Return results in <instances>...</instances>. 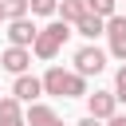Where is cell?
<instances>
[{
	"instance_id": "cell-1",
	"label": "cell",
	"mask_w": 126,
	"mask_h": 126,
	"mask_svg": "<svg viewBox=\"0 0 126 126\" xmlns=\"http://www.w3.org/2000/svg\"><path fill=\"white\" fill-rule=\"evenodd\" d=\"M39 83H43V94H55V98H83L87 94V79L75 71H63V67H47V75Z\"/></svg>"
},
{
	"instance_id": "cell-2",
	"label": "cell",
	"mask_w": 126,
	"mask_h": 126,
	"mask_svg": "<svg viewBox=\"0 0 126 126\" xmlns=\"http://www.w3.org/2000/svg\"><path fill=\"white\" fill-rule=\"evenodd\" d=\"M67 35H71V24H63V20H55V24L39 28V32H35V39H32V55H35V59H55V55H59V47L67 43Z\"/></svg>"
},
{
	"instance_id": "cell-3",
	"label": "cell",
	"mask_w": 126,
	"mask_h": 126,
	"mask_svg": "<svg viewBox=\"0 0 126 126\" xmlns=\"http://www.w3.org/2000/svg\"><path fill=\"white\" fill-rule=\"evenodd\" d=\"M102 67H106V51H102V47L87 43V47H79V51H75V75L91 79V75H98Z\"/></svg>"
},
{
	"instance_id": "cell-4",
	"label": "cell",
	"mask_w": 126,
	"mask_h": 126,
	"mask_svg": "<svg viewBox=\"0 0 126 126\" xmlns=\"http://www.w3.org/2000/svg\"><path fill=\"white\" fill-rule=\"evenodd\" d=\"M102 35L110 39V55L126 63V16H118V12L106 16V20H102Z\"/></svg>"
},
{
	"instance_id": "cell-5",
	"label": "cell",
	"mask_w": 126,
	"mask_h": 126,
	"mask_svg": "<svg viewBox=\"0 0 126 126\" xmlns=\"http://www.w3.org/2000/svg\"><path fill=\"white\" fill-rule=\"evenodd\" d=\"M0 67L12 71V75H24V71L32 67V47H16V43H8L4 55H0Z\"/></svg>"
},
{
	"instance_id": "cell-6",
	"label": "cell",
	"mask_w": 126,
	"mask_h": 126,
	"mask_svg": "<svg viewBox=\"0 0 126 126\" xmlns=\"http://www.w3.org/2000/svg\"><path fill=\"white\" fill-rule=\"evenodd\" d=\"M83 98H87V114H94V118H102V122L118 110L114 91H94V94H83Z\"/></svg>"
},
{
	"instance_id": "cell-7",
	"label": "cell",
	"mask_w": 126,
	"mask_h": 126,
	"mask_svg": "<svg viewBox=\"0 0 126 126\" xmlns=\"http://www.w3.org/2000/svg\"><path fill=\"white\" fill-rule=\"evenodd\" d=\"M35 32H39V28H35L28 16H20V20H8V43H16V47H32Z\"/></svg>"
},
{
	"instance_id": "cell-8",
	"label": "cell",
	"mask_w": 126,
	"mask_h": 126,
	"mask_svg": "<svg viewBox=\"0 0 126 126\" xmlns=\"http://www.w3.org/2000/svg\"><path fill=\"white\" fill-rule=\"evenodd\" d=\"M12 94H16L20 102H35V98L43 94V83H39L35 75H28V71H24V75H16V83H12Z\"/></svg>"
},
{
	"instance_id": "cell-9",
	"label": "cell",
	"mask_w": 126,
	"mask_h": 126,
	"mask_svg": "<svg viewBox=\"0 0 126 126\" xmlns=\"http://www.w3.org/2000/svg\"><path fill=\"white\" fill-rule=\"evenodd\" d=\"M24 122H28V126H63V118H59L51 106H43L39 98H35V102H28V114H24Z\"/></svg>"
},
{
	"instance_id": "cell-10",
	"label": "cell",
	"mask_w": 126,
	"mask_h": 126,
	"mask_svg": "<svg viewBox=\"0 0 126 126\" xmlns=\"http://www.w3.org/2000/svg\"><path fill=\"white\" fill-rule=\"evenodd\" d=\"M20 106H24V102H20L16 94H4V98H0V126H28Z\"/></svg>"
},
{
	"instance_id": "cell-11",
	"label": "cell",
	"mask_w": 126,
	"mask_h": 126,
	"mask_svg": "<svg viewBox=\"0 0 126 126\" xmlns=\"http://www.w3.org/2000/svg\"><path fill=\"white\" fill-rule=\"evenodd\" d=\"M71 32H79V35L94 39V35H102V16H91V12H83V16L71 24Z\"/></svg>"
},
{
	"instance_id": "cell-12",
	"label": "cell",
	"mask_w": 126,
	"mask_h": 126,
	"mask_svg": "<svg viewBox=\"0 0 126 126\" xmlns=\"http://www.w3.org/2000/svg\"><path fill=\"white\" fill-rule=\"evenodd\" d=\"M55 12H59V20H63V24H75L87 8H83V0H59V4H55Z\"/></svg>"
},
{
	"instance_id": "cell-13",
	"label": "cell",
	"mask_w": 126,
	"mask_h": 126,
	"mask_svg": "<svg viewBox=\"0 0 126 126\" xmlns=\"http://www.w3.org/2000/svg\"><path fill=\"white\" fill-rule=\"evenodd\" d=\"M83 8L91 12V16H114V8H118V0H83Z\"/></svg>"
},
{
	"instance_id": "cell-14",
	"label": "cell",
	"mask_w": 126,
	"mask_h": 126,
	"mask_svg": "<svg viewBox=\"0 0 126 126\" xmlns=\"http://www.w3.org/2000/svg\"><path fill=\"white\" fill-rule=\"evenodd\" d=\"M4 4V20H20L28 16V0H0Z\"/></svg>"
},
{
	"instance_id": "cell-15",
	"label": "cell",
	"mask_w": 126,
	"mask_h": 126,
	"mask_svg": "<svg viewBox=\"0 0 126 126\" xmlns=\"http://www.w3.org/2000/svg\"><path fill=\"white\" fill-rule=\"evenodd\" d=\"M55 4L59 0H28V12L32 16H55Z\"/></svg>"
},
{
	"instance_id": "cell-16",
	"label": "cell",
	"mask_w": 126,
	"mask_h": 126,
	"mask_svg": "<svg viewBox=\"0 0 126 126\" xmlns=\"http://www.w3.org/2000/svg\"><path fill=\"white\" fill-rule=\"evenodd\" d=\"M114 98L118 102H126V63L118 67V75H114Z\"/></svg>"
},
{
	"instance_id": "cell-17",
	"label": "cell",
	"mask_w": 126,
	"mask_h": 126,
	"mask_svg": "<svg viewBox=\"0 0 126 126\" xmlns=\"http://www.w3.org/2000/svg\"><path fill=\"white\" fill-rule=\"evenodd\" d=\"M102 126H126V114H118V110H114V114H110V118H106Z\"/></svg>"
},
{
	"instance_id": "cell-18",
	"label": "cell",
	"mask_w": 126,
	"mask_h": 126,
	"mask_svg": "<svg viewBox=\"0 0 126 126\" xmlns=\"http://www.w3.org/2000/svg\"><path fill=\"white\" fill-rule=\"evenodd\" d=\"M75 126H102V118H94V114H87V118H79Z\"/></svg>"
},
{
	"instance_id": "cell-19",
	"label": "cell",
	"mask_w": 126,
	"mask_h": 126,
	"mask_svg": "<svg viewBox=\"0 0 126 126\" xmlns=\"http://www.w3.org/2000/svg\"><path fill=\"white\" fill-rule=\"evenodd\" d=\"M0 20H4V4H0Z\"/></svg>"
}]
</instances>
